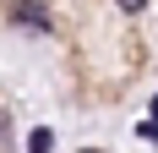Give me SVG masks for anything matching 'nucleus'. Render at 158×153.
<instances>
[{"label":"nucleus","mask_w":158,"mask_h":153,"mask_svg":"<svg viewBox=\"0 0 158 153\" xmlns=\"http://www.w3.org/2000/svg\"><path fill=\"white\" fill-rule=\"evenodd\" d=\"M11 22H27V28H49V11L38 0H16L11 6Z\"/></svg>","instance_id":"1"},{"label":"nucleus","mask_w":158,"mask_h":153,"mask_svg":"<svg viewBox=\"0 0 158 153\" xmlns=\"http://www.w3.org/2000/svg\"><path fill=\"white\" fill-rule=\"evenodd\" d=\"M49 148H55V131H49V126H38V131L27 137V153H49Z\"/></svg>","instance_id":"2"},{"label":"nucleus","mask_w":158,"mask_h":153,"mask_svg":"<svg viewBox=\"0 0 158 153\" xmlns=\"http://www.w3.org/2000/svg\"><path fill=\"white\" fill-rule=\"evenodd\" d=\"M114 6H120V11H142L147 0H114Z\"/></svg>","instance_id":"3"},{"label":"nucleus","mask_w":158,"mask_h":153,"mask_svg":"<svg viewBox=\"0 0 158 153\" xmlns=\"http://www.w3.org/2000/svg\"><path fill=\"white\" fill-rule=\"evenodd\" d=\"M6 131H11V120H6V115H0V153H6V142H11V137H6Z\"/></svg>","instance_id":"4"},{"label":"nucleus","mask_w":158,"mask_h":153,"mask_svg":"<svg viewBox=\"0 0 158 153\" xmlns=\"http://www.w3.org/2000/svg\"><path fill=\"white\" fill-rule=\"evenodd\" d=\"M87 153H98V148H87Z\"/></svg>","instance_id":"5"}]
</instances>
